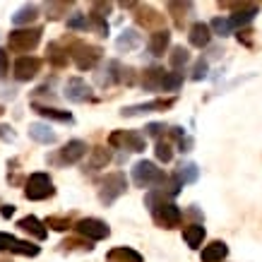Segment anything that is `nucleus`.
Masks as SVG:
<instances>
[{
  "mask_svg": "<svg viewBox=\"0 0 262 262\" xmlns=\"http://www.w3.org/2000/svg\"><path fill=\"white\" fill-rule=\"evenodd\" d=\"M166 178L168 176H166L161 168H156L154 161L142 159V161H137V164L132 166V183L137 188H156V185H164Z\"/></svg>",
  "mask_w": 262,
  "mask_h": 262,
  "instance_id": "1",
  "label": "nucleus"
},
{
  "mask_svg": "<svg viewBox=\"0 0 262 262\" xmlns=\"http://www.w3.org/2000/svg\"><path fill=\"white\" fill-rule=\"evenodd\" d=\"M39 41H41V29L39 27L14 29V31H10V36H7V46H10V51H14V53H29V51H34L39 46Z\"/></svg>",
  "mask_w": 262,
  "mask_h": 262,
  "instance_id": "2",
  "label": "nucleus"
},
{
  "mask_svg": "<svg viewBox=\"0 0 262 262\" xmlns=\"http://www.w3.org/2000/svg\"><path fill=\"white\" fill-rule=\"evenodd\" d=\"M128 190V178H125V173L121 171H116V173H109L106 178L101 180V185H99V200H101V205H113L121 195Z\"/></svg>",
  "mask_w": 262,
  "mask_h": 262,
  "instance_id": "3",
  "label": "nucleus"
},
{
  "mask_svg": "<svg viewBox=\"0 0 262 262\" xmlns=\"http://www.w3.org/2000/svg\"><path fill=\"white\" fill-rule=\"evenodd\" d=\"M101 53L104 51L99 46H89V43H84V41L72 43V48H70V58L75 60V65L80 70H92L101 60Z\"/></svg>",
  "mask_w": 262,
  "mask_h": 262,
  "instance_id": "4",
  "label": "nucleus"
},
{
  "mask_svg": "<svg viewBox=\"0 0 262 262\" xmlns=\"http://www.w3.org/2000/svg\"><path fill=\"white\" fill-rule=\"evenodd\" d=\"M111 147H121V149H130V152H144L147 149V137L137 132V130H116L109 137Z\"/></svg>",
  "mask_w": 262,
  "mask_h": 262,
  "instance_id": "5",
  "label": "nucleus"
},
{
  "mask_svg": "<svg viewBox=\"0 0 262 262\" xmlns=\"http://www.w3.org/2000/svg\"><path fill=\"white\" fill-rule=\"evenodd\" d=\"M55 193L53 180L48 173H31L27 180V188H24V195L27 200H46Z\"/></svg>",
  "mask_w": 262,
  "mask_h": 262,
  "instance_id": "6",
  "label": "nucleus"
},
{
  "mask_svg": "<svg viewBox=\"0 0 262 262\" xmlns=\"http://www.w3.org/2000/svg\"><path fill=\"white\" fill-rule=\"evenodd\" d=\"M75 231L84 238H89V241H104V238H109L111 236V229L106 221L101 219H94V217H89V219H80L75 224Z\"/></svg>",
  "mask_w": 262,
  "mask_h": 262,
  "instance_id": "7",
  "label": "nucleus"
},
{
  "mask_svg": "<svg viewBox=\"0 0 262 262\" xmlns=\"http://www.w3.org/2000/svg\"><path fill=\"white\" fill-rule=\"evenodd\" d=\"M152 217L159 226H164V229H176L180 224V219H183V212H180L173 202H166L164 200V202H159V205L152 209Z\"/></svg>",
  "mask_w": 262,
  "mask_h": 262,
  "instance_id": "8",
  "label": "nucleus"
},
{
  "mask_svg": "<svg viewBox=\"0 0 262 262\" xmlns=\"http://www.w3.org/2000/svg\"><path fill=\"white\" fill-rule=\"evenodd\" d=\"M0 250L27 255V258H36L39 255V246H31L29 241H19V238H14L10 234H0Z\"/></svg>",
  "mask_w": 262,
  "mask_h": 262,
  "instance_id": "9",
  "label": "nucleus"
},
{
  "mask_svg": "<svg viewBox=\"0 0 262 262\" xmlns=\"http://www.w3.org/2000/svg\"><path fill=\"white\" fill-rule=\"evenodd\" d=\"M176 104V97L171 99H156V101H147V104H135V106H125L121 111L123 118H135V116H142V113H154V111H164L171 109Z\"/></svg>",
  "mask_w": 262,
  "mask_h": 262,
  "instance_id": "10",
  "label": "nucleus"
},
{
  "mask_svg": "<svg viewBox=\"0 0 262 262\" xmlns=\"http://www.w3.org/2000/svg\"><path fill=\"white\" fill-rule=\"evenodd\" d=\"M92 87L84 82L82 77H70L65 82V99L72 104H84V101H92Z\"/></svg>",
  "mask_w": 262,
  "mask_h": 262,
  "instance_id": "11",
  "label": "nucleus"
},
{
  "mask_svg": "<svg viewBox=\"0 0 262 262\" xmlns=\"http://www.w3.org/2000/svg\"><path fill=\"white\" fill-rule=\"evenodd\" d=\"M39 70H41V60H39V58H34V55H22V58H17V63H14V77H17L19 82H29V80H34V77L39 75Z\"/></svg>",
  "mask_w": 262,
  "mask_h": 262,
  "instance_id": "12",
  "label": "nucleus"
},
{
  "mask_svg": "<svg viewBox=\"0 0 262 262\" xmlns=\"http://www.w3.org/2000/svg\"><path fill=\"white\" fill-rule=\"evenodd\" d=\"M87 142H82V139H70L68 144L60 149V161L63 164H77L80 159H84L87 156Z\"/></svg>",
  "mask_w": 262,
  "mask_h": 262,
  "instance_id": "13",
  "label": "nucleus"
},
{
  "mask_svg": "<svg viewBox=\"0 0 262 262\" xmlns=\"http://www.w3.org/2000/svg\"><path fill=\"white\" fill-rule=\"evenodd\" d=\"M139 46H142V34H139L137 29H123L121 31V36L116 39V48L121 51V53H130V51H137Z\"/></svg>",
  "mask_w": 262,
  "mask_h": 262,
  "instance_id": "14",
  "label": "nucleus"
},
{
  "mask_svg": "<svg viewBox=\"0 0 262 262\" xmlns=\"http://www.w3.org/2000/svg\"><path fill=\"white\" fill-rule=\"evenodd\" d=\"M188 41L195 48H207L209 41H212V31H209V24L205 22H195L193 27L188 29Z\"/></svg>",
  "mask_w": 262,
  "mask_h": 262,
  "instance_id": "15",
  "label": "nucleus"
},
{
  "mask_svg": "<svg viewBox=\"0 0 262 262\" xmlns=\"http://www.w3.org/2000/svg\"><path fill=\"white\" fill-rule=\"evenodd\" d=\"M168 43H171V31H168V29H154L149 41H147V51L159 58V55H164V51L168 48Z\"/></svg>",
  "mask_w": 262,
  "mask_h": 262,
  "instance_id": "16",
  "label": "nucleus"
},
{
  "mask_svg": "<svg viewBox=\"0 0 262 262\" xmlns=\"http://www.w3.org/2000/svg\"><path fill=\"white\" fill-rule=\"evenodd\" d=\"M121 72H123V65H121L118 60H109V63H106V68H104V72H99V75H97L99 87L118 84V82H121Z\"/></svg>",
  "mask_w": 262,
  "mask_h": 262,
  "instance_id": "17",
  "label": "nucleus"
},
{
  "mask_svg": "<svg viewBox=\"0 0 262 262\" xmlns=\"http://www.w3.org/2000/svg\"><path fill=\"white\" fill-rule=\"evenodd\" d=\"M29 137L34 142H39V144H53L58 139V135L46 123H31L29 125Z\"/></svg>",
  "mask_w": 262,
  "mask_h": 262,
  "instance_id": "18",
  "label": "nucleus"
},
{
  "mask_svg": "<svg viewBox=\"0 0 262 262\" xmlns=\"http://www.w3.org/2000/svg\"><path fill=\"white\" fill-rule=\"evenodd\" d=\"M164 75L166 70L164 68H147L144 75H142V87L149 89V92H161V82H164Z\"/></svg>",
  "mask_w": 262,
  "mask_h": 262,
  "instance_id": "19",
  "label": "nucleus"
},
{
  "mask_svg": "<svg viewBox=\"0 0 262 262\" xmlns=\"http://www.w3.org/2000/svg\"><path fill=\"white\" fill-rule=\"evenodd\" d=\"M226 255H229V246L224 241H212L202 248V262H221Z\"/></svg>",
  "mask_w": 262,
  "mask_h": 262,
  "instance_id": "20",
  "label": "nucleus"
},
{
  "mask_svg": "<svg viewBox=\"0 0 262 262\" xmlns=\"http://www.w3.org/2000/svg\"><path fill=\"white\" fill-rule=\"evenodd\" d=\"M205 236H207V231H205V226H202V224H190V226H185V229H183V238H185V243H188L193 250H197L200 246H202Z\"/></svg>",
  "mask_w": 262,
  "mask_h": 262,
  "instance_id": "21",
  "label": "nucleus"
},
{
  "mask_svg": "<svg viewBox=\"0 0 262 262\" xmlns=\"http://www.w3.org/2000/svg\"><path fill=\"white\" fill-rule=\"evenodd\" d=\"M258 14V5H246V7H241L238 12H234L231 17H229V24H231V29H241L246 27L248 22H253V17Z\"/></svg>",
  "mask_w": 262,
  "mask_h": 262,
  "instance_id": "22",
  "label": "nucleus"
},
{
  "mask_svg": "<svg viewBox=\"0 0 262 262\" xmlns=\"http://www.w3.org/2000/svg\"><path fill=\"white\" fill-rule=\"evenodd\" d=\"M106 262H142V255H139L137 250L121 246V248L109 250V255H106Z\"/></svg>",
  "mask_w": 262,
  "mask_h": 262,
  "instance_id": "23",
  "label": "nucleus"
},
{
  "mask_svg": "<svg viewBox=\"0 0 262 262\" xmlns=\"http://www.w3.org/2000/svg\"><path fill=\"white\" fill-rule=\"evenodd\" d=\"M34 111L43 116L46 121H58V123H72V113L70 111H60V109H48V106H39L34 104Z\"/></svg>",
  "mask_w": 262,
  "mask_h": 262,
  "instance_id": "24",
  "label": "nucleus"
},
{
  "mask_svg": "<svg viewBox=\"0 0 262 262\" xmlns=\"http://www.w3.org/2000/svg\"><path fill=\"white\" fill-rule=\"evenodd\" d=\"M22 231H27V234H31L34 238H39V241H43L46 238V226H43L41 221L36 219V217H24V219H19V224H17Z\"/></svg>",
  "mask_w": 262,
  "mask_h": 262,
  "instance_id": "25",
  "label": "nucleus"
},
{
  "mask_svg": "<svg viewBox=\"0 0 262 262\" xmlns=\"http://www.w3.org/2000/svg\"><path fill=\"white\" fill-rule=\"evenodd\" d=\"M36 17H39L36 5H24V7H19V10L12 14V24L14 27H24V24H31Z\"/></svg>",
  "mask_w": 262,
  "mask_h": 262,
  "instance_id": "26",
  "label": "nucleus"
},
{
  "mask_svg": "<svg viewBox=\"0 0 262 262\" xmlns=\"http://www.w3.org/2000/svg\"><path fill=\"white\" fill-rule=\"evenodd\" d=\"M111 164V149L106 147H94L92 149V159H89V168L92 171H101Z\"/></svg>",
  "mask_w": 262,
  "mask_h": 262,
  "instance_id": "27",
  "label": "nucleus"
},
{
  "mask_svg": "<svg viewBox=\"0 0 262 262\" xmlns=\"http://www.w3.org/2000/svg\"><path fill=\"white\" fill-rule=\"evenodd\" d=\"M176 176H178L180 183H195V180L200 178V168L193 161H185V164L178 166V173Z\"/></svg>",
  "mask_w": 262,
  "mask_h": 262,
  "instance_id": "28",
  "label": "nucleus"
},
{
  "mask_svg": "<svg viewBox=\"0 0 262 262\" xmlns=\"http://www.w3.org/2000/svg\"><path fill=\"white\" fill-rule=\"evenodd\" d=\"M168 63H171V68H173V70L185 68V65L190 63V53H188V48L176 46V48L171 51V55H168Z\"/></svg>",
  "mask_w": 262,
  "mask_h": 262,
  "instance_id": "29",
  "label": "nucleus"
},
{
  "mask_svg": "<svg viewBox=\"0 0 262 262\" xmlns=\"http://www.w3.org/2000/svg\"><path fill=\"white\" fill-rule=\"evenodd\" d=\"M180 87H183V72H166L161 92H178Z\"/></svg>",
  "mask_w": 262,
  "mask_h": 262,
  "instance_id": "30",
  "label": "nucleus"
},
{
  "mask_svg": "<svg viewBox=\"0 0 262 262\" xmlns=\"http://www.w3.org/2000/svg\"><path fill=\"white\" fill-rule=\"evenodd\" d=\"M209 31H214L217 36H229V34H234V29L229 24V17H214L212 24H209Z\"/></svg>",
  "mask_w": 262,
  "mask_h": 262,
  "instance_id": "31",
  "label": "nucleus"
},
{
  "mask_svg": "<svg viewBox=\"0 0 262 262\" xmlns=\"http://www.w3.org/2000/svg\"><path fill=\"white\" fill-rule=\"evenodd\" d=\"M168 12H176V22L183 24V19L193 12V2H168Z\"/></svg>",
  "mask_w": 262,
  "mask_h": 262,
  "instance_id": "32",
  "label": "nucleus"
},
{
  "mask_svg": "<svg viewBox=\"0 0 262 262\" xmlns=\"http://www.w3.org/2000/svg\"><path fill=\"white\" fill-rule=\"evenodd\" d=\"M137 22H139V24H144V27H159V24L164 22V17H161L159 12H154V10H149V7H147L144 12L137 14Z\"/></svg>",
  "mask_w": 262,
  "mask_h": 262,
  "instance_id": "33",
  "label": "nucleus"
},
{
  "mask_svg": "<svg viewBox=\"0 0 262 262\" xmlns=\"http://www.w3.org/2000/svg\"><path fill=\"white\" fill-rule=\"evenodd\" d=\"M154 154H156V159L159 161H164L168 164L171 159H173V147L166 142V139H156V147H154Z\"/></svg>",
  "mask_w": 262,
  "mask_h": 262,
  "instance_id": "34",
  "label": "nucleus"
},
{
  "mask_svg": "<svg viewBox=\"0 0 262 262\" xmlns=\"http://www.w3.org/2000/svg\"><path fill=\"white\" fill-rule=\"evenodd\" d=\"M68 29H77V31H87L89 29V14L75 12L68 17Z\"/></svg>",
  "mask_w": 262,
  "mask_h": 262,
  "instance_id": "35",
  "label": "nucleus"
},
{
  "mask_svg": "<svg viewBox=\"0 0 262 262\" xmlns=\"http://www.w3.org/2000/svg\"><path fill=\"white\" fill-rule=\"evenodd\" d=\"M48 60L53 63L55 68H63V65L68 63V51H60L58 43H51V46H48Z\"/></svg>",
  "mask_w": 262,
  "mask_h": 262,
  "instance_id": "36",
  "label": "nucleus"
},
{
  "mask_svg": "<svg viewBox=\"0 0 262 262\" xmlns=\"http://www.w3.org/2000/svg\"><path fill=\"white\" fill-rule=\"evenodd\" d=\"M89 27L97 29L99 36H106V34H109V22L101 19V17H92V14H89Z\"/></svg>",
  "mask_w": 262,
  "mask_h": 262,
  "instance_id": "37",
  "label": "nucleus"
},
{
  "mask_svg": "<svg viewBox=\"0 0 262 262\" xmlns=\"http://www.w3.org/2000/svg\"><path fill=\"white\" fill-rule=\"evenodd\" d=\"M111 10H113V5H111V2H94L89 14H92V17H101V19H106V14H109Z\"/></svg>",
  "mask_w": 262,
  "mask_h": 262,
  "instance_id": "38",
  "label": "nucleus"
},
{
  "mask_svg": "<svg viewBox=\"0 0 262 262\" xmlns=\"http://www.w3.org/2000/svg\"><path fill=\"white\" fill-rule=\"evenodd\" d=\"M46 226H51L55 231H65V229H70V219H65V217H48Z\"/></svg>",
  "mask_w": 262,
  "mask_h": 262,
  "instance_id": "39",
  "label": "nucleus"
},
{
  "mask_svg": "<svg viewBox=\"0 0 262 262\" xmlns=\"http://www.w3.org/2000/svg\"><path fill=\"white\" fill-rule=\"evenodd\" d=\"M166 130V125L164 123H149L147 128H144V137H161V132Z\"/></svg>",
  "mask_w": 262,
  "mask_h": 262,
  "instance_id": "40",
  "label": "nucleus"
},
{
  "mask_svg": "<svg viewBox=\"0 0 262 262\" xmlns=\"http://www.w3.org/2000/svg\"><path fill=\"white\" fill-rule=\"evenodd\" d=\"M207 70H209L207 60H205V58H200V60H197V63H195V72H193V80H205V77H207Z\"/></svg>",
  "mask_w": 262,
  "mask_h": 262,
  "instance_id": "41",
  "label": "nucleus"
},
{
  "mask_svg": "<svg viewBox=\"0 0 262 262\" xmlns=\"http://www.w3.org/2000/svg\"><path fill=\"white\" fill-rule=\"evenodd\" d=\"M68 7H70V2H51V5H48V17H51V19H58L60 12H65Z\"/></svg>",
  "mask_w": 262,
  "mask_h": 262,
  "instance_id": "42",
  "label": "nucleus"
},
{
  "mask_svg": "<svg viewBox=\"0 0 262 262\" xmlns=\"http://www.w3.org/2000/svg\"><path fill=\"white\" fill-rule=\"evenodd\" d=\"M0 139L2 142H14L17 139V135H14V130L10 125H0Z\"/></svg>",
  "mask_w": 262,
  "mask_h": 262,
  "instance_id": "43",
  "label": "nucleus"
},
{
  "mask_svg": "<svg viewBox=\"0 0 262 262\" xmlns=\"http://www.w3.org/2000/svg\"><path fill=\"white\" fill-rule=\"evenodd\" d=\"M5 72H7V53L0 48V80L5 77Z\"/></svg>",
  "mask_w": 262,
  "mask_h": 262,
  "instance_id": "44",
  "label": "nucleus"
},
{
  "mask_svg": "<svg viewBox=\"0 0 262 262\" xmlns=\"http://www.w3.org/2000/svg\"><path fill=\"white\" fill-rule=\"evenodd\" d=\"M178 147H180V152H190V147H193V139H190V137H180V139H178Z\"/></svg>",
  "mask_w": 262,
  "mask_h": 262,
  "instance_id": "45",
  "label": "nucleus"
},
{
  "mask_svg": "<svg viewBox=\"0 0 262 262\" xmlns=\"http://www.w3.org/2000/svg\"><path fill=\"white\" fill-rule=\"evenodd\" d=\"M0 214H2L5 219H10L14 214V205H2V207H0Z\"/></svg>",
  "mask_w": 262,
  "mask_h": 262,
  "instance_id": "46",
  "label": "nucleus"
},
{
  "mask_svg": "<svg viewBox=\"0 0 262 262\" xmlns=\"http://www.w3.org/2000/svg\"><path fill=\"white\" fill-rule=\"evenodd\" d=\"M0 113H5V111H2V106H0Z\"/></svg>",
  "mask_w": 262,
  "mask_h": 262,
  "instance_id": "47",
  "label": "nucleus"
}]
</instances>
